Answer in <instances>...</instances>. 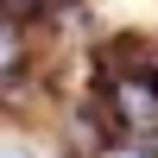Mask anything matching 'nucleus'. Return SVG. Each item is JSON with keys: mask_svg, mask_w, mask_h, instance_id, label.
<instances>
[{"mask_svg": "<svg viewBox=\"0 0 158 158\" xmlns=\"http://www.w3.org/2000/svg\"><path fill=\"white\" fill-rule=\"evenodd\" d=\"M19 63H25V25L13 19V13H0V82H6Z\"/></svg>", "mask_w": 158, "mask_h": 158, "instance_id": "obj_1", "label": "nucleus"}]
</instances>
